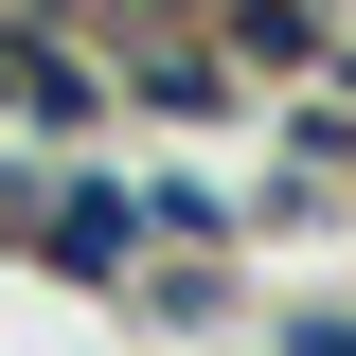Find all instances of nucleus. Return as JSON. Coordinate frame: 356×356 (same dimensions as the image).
<instances>
[{"instance_id": "obj_1", "label": "nucleus", "mask_w": 356, "mask_h": 356, "mask_svg": "<svg viewBox=\"0 0 356 356\" xmlns=\"http://www.w3.org/2000/svg\"><path fill=\"white\" fill-rule=\"evenodd\" d=\"M36 250L72 267V285H143V250H161V214H143V178H107V161H72L36 196Z\"/></svg>"}, {"instance_id": "obj_6", "label": "nucleus", "mask_w": 356, "mask_h": 356, "mask_svg": "<svg viewBox=\"0 0 356 356\" xmlns=\"http://www.w3.org/2000/svg\"><path fill=\"white\" fill-rule=\"evenodd\" d=\"M267 356H356V303H285V321H267Z\"/></svg>"}, {"instance_id": "obj_3", "label": "nucleus", "mask_w": 356, "mask_h": 356, "mask_svg": "<svg viewBox=\"0 0 356 356\" xmlns=\"http://www.w3.org/2000/svg\"><path fill=\"white\" fill-rule=\"evenodd\" d=\"M232 72H339V36H321V18H303V0H232Z\"/></svg>"}, {"instance_id": "obj_2", "label": "nucleus", "mask_w": 356, "mask_h": 356, "mask_svg": "<svg viewBox=\"0 0 356 356\" xmlns=\"http://www.w3.org/2000/svg\"><path fill=\"white\" fill-rule=\"evenodd\" d=\"M0 125H89V54H54V36H0Z\"/></svg>"}, {"instance_id": "obj_5", "label": "nucleus", "mask_w": 356, "mask_h": 356, "mask_svg": "<svg viewBox=\"0 0 356 356\" xmlns=\"http://www.w3.org/2000/svg\"><path fill=\"white\" fill-rule=\"evenodd\" d=\"M125 89H143V107H214V89H232V54H196V36H161V54H125Z\"/></svg>"}, {"instance_id": "obj_4", "label": "nucleus", "mask_w": 356, "mask_h": 356, "mask_svg": "<svg viewBox=\"0 0 356 356\" xmlns=\"http://www.w3.org/2000/svg\"><path fill=\"white\" fill-rule=\"evenodd\" d=\"M143 321H178V339H196V321H232V267H214V250H178V267H143Z\"/></svg>"}, {"instance_id": "obj_7", "label": "nucleus", "mask_w": 356, "mask_h": 356, "mask_svg": "<svg viewBox=\"0 0 356 356\" xmlns=\"http://www.w3.org/2000/svg\"><path fill=\"white\" fill-rule=\"evenodd\" d=\"M36 196H54V178H36V161H18V143H0V214H36Z\"/></svg>"}]
</instances>
